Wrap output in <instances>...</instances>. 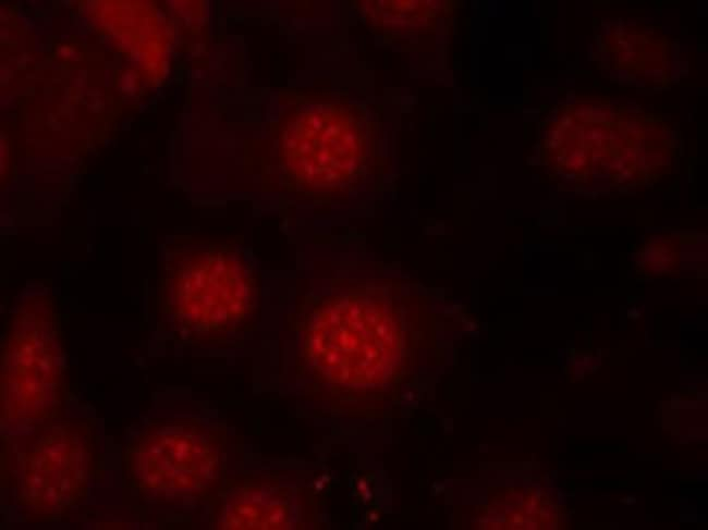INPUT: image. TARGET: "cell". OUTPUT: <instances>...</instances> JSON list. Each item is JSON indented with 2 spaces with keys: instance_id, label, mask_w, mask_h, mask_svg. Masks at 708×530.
I'll return each mask as SVG.
<instances>
[{
  "instance_id": "obj_7",
  "label": "cell",
  "mask_w": 708,
  "mask_h": 530,
  "mask_svg": "<svg viewBox=\"0 0 708 530\" xmlns=\"http://www.w3.org/2000/svg\"><path fill=\"white\" fill-rule=\"evenodd\" d=\"M291 506L286 494L269 486L248 488L229 501L223 515L224 529H285Z\"/></svg>"
},
{
  "instance_id": "obj_6",
  "label": "cell",
  "mask_w": 708,
  "mask_h": 530,
  "mask_svg": "<svg viewBox=\"0 0 708 530\" xmlns=\"http://www.w3.org/2000/svg\"><path fill=\"white\" fill-rule=\"evenodd\" d=\"M217 454L209 441L190 426L159 427L132 443L126 470L137 486L157 491H191L216 473Z\"/></svg>"
},
{
  "instance_id": "obj_4",
  "label": "cell",
  "mask_w": 708,
  "mask_h": 530,
  "mask_svg": "<svg viewBox=\"0 0 708 530\" xmlns=\"http://www.w3.org/2000/svg\"><path fill=\"white\" fill-rule=\"evenodd\" d=\"M60 347L51 322L29 312L15 322L2 359V410L10 417L37 419L59 406Z\"/></svg>"
},
{
  "instance_id": "obj_5",
  "label": "cell",
  "mask_w": 708,
  "mask_h": 530,
  "mask_svg": "<svg viewBox=\"0 0 708 530\" xmlns=\"http://www.w3.org/2000/svg\"><path fill=\"white\" fill-rule=\"evenodd\" d=\"M90 460L91 440L84 424L52 428L24 456L20 502L45 516L69 509L86 495Z\"/></svg>"
},
{
  "instance_id": "obj_3",
  "label": "cell",
  "mask_w": 708,
  "mask_h": 530,
  "mask_svg": "<svg viewBox=\"0 0 708 530\" xmlns=\"http://www.w3.org/2000/svg\"><path fill=\"white\" fill-rule=\"evenodd\" d=\"M169 293L176 319L198 331L236 325L255 294L252 269L239 255L200 250L180 258L171 269Z\"/></svg>"
},
{
  "instance_id": "obj_2",
  "label": "cell",
  "mask_w": 708,
  "mask_h": 530,
  "mask_svg": "<svg viewBox=\"0 0 708 530\" xmlns=\"http://www.w3.org/2000/svg\"><path fill=\"white\" fill-rule=\"evenodd\" d=\"M280 160L297 187L340 189L357 178L365 163L363 127L339 106H306L283 128Z\"/></svg>"
},
{
  "instance_id": "obj_1",
  "label": "cell",
  "mask_w": 708,
  "mask_h": 530,
  "mask_svg": "<svg viewBox=\"0 0 708 530\" xmlns=\"http://www.w3.org/2000/svg\"><path fill=\"white\" fill-rule=\"evenodd\" d=\"M305 352L316 371L332 383L378 385L400 366V322L391 305L379 297H335L314 312Z\"/></svg>"
}]
</instances>
